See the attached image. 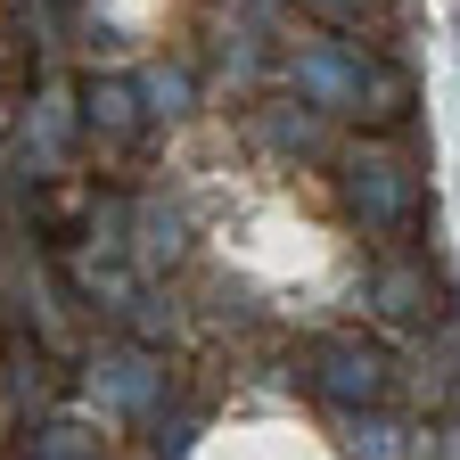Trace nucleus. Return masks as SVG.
<instances>
[{
	"label": "nucleus",
	"mask_w": 460,
	"mask_h": 460,
	"mask_svg": "<svg viewBox=\"0 0 460 460\" xmlns=\"http://www.w3.org/2000/svg\"><path fill=\"white\" fill-rule=\"evenodd\" d=\"M313 386L337 402V411H378V402L394 394V362L378 354L370 337L337 329V337H321V345H313Z\"/></svg>",
	"instance_id": "obj_1"
},
{
	"label": "nucleus",
	"mask_w": 460,
	"mask_h": 460,
	"mask_svg": "<svg viewBox=\"0 0 460 460\" xmlns=\"http://www.w3.org/2000/svg\"><path fill=\"white\" fill-rule=\"evenodd\" d=\"M345 198H354V214L370 222V230H394L411 222V206H420V190H411V172H402L394 156H354V172H345Z\"/></svg>",
	"instance_id": "obj_2"
},
{
	"label": "nucleus",
	"mask_w": 460,
	"mask_h": 460,
	"mask_svg": "<svg viewBox=\"0 0 460 460\" xmlns=\"http://www.w3.org/2000/svg\"><path fill=\"white\" fill-rule=\"evenodd\" d=\"M296 83L313 91V107H354L362 115V83H370V58L354 41H321L296 58Z\"/></svg>",
	"instance_id": "obj_3"
},
{
	"label": "nucleus",
	"mask_w": 460,
	"mask_h": 460,
	"mask_svg": "<svg viewBox=\"0 0 460 460\" xmlns=\"http://www.w3.org/2000/svg\"><path fill=\"white\" fill-rule=\"evenodd\" d=\"M91 386H99V394L115 402V411H148V402L164 394V370H156V362L140 354V345H124V354H107V362L91 370Z\"/></svg>",
	"instance_id": "obj_4"
},
{
	"label": "nucleus",
	"mask_w": 460,
	"mask_h": 460,
	"mask_svg": "<svg viewBox=\"0 0 460 460\" xmlns=\"http://www.w3.org/2000/svg\"><path fill=\"white\" fill-rule=\"evenodd\" d=\"M140 83H91L83 91V124L91 132H107V140H140Z\"/></svg>",
	"instance_id": "obj_5"
},
{
	"label": "nucleus",
	"mask_w": 460,
	"mask_h": 460,
	"mask_svg": "<svg viewBox=\"0 0 460 460\" xmlns=\"http://www.w3.org/2000/svg\"><path fill=\"white\" fill-rule=\"evenodd\" d=\"M190 255V222L172 214V206H148L140 214V239H132V263L140 271H164V263H181Z\"/></svg>",
	"instance_id": "obj_6"
},
{
	"label": "nucleus",
	"mask_w": 460,
	"mask_h": 460,
	"mask_svg": "<svg viewBox=\"0 0 460 460\" xmlns=\"http://www.w3.org/2000/svg\"><path fill=\"white\" fill-rule=\"evenodd\" d=\"M378 313H386V321H428V313H436L428 271H420V263H386V271H378Z\"/></svg>",
	"instance_id": "obj_7"
},
{
	"label": "nucleus",
	"mask_w": 460,
	"mask_h": 460,
	"mask_svg": "<svg viewBox=\"0 0 460 460\" xmlns=\"http://www.w3.org/2000/svg\"><path fill=\"white\" fill-rule=\"evenodd\" d=\"M140 107H148V115H181V107H190V75H181V66H148V75H140Z\"/></svg>",
	"instance_id": "obj_8"
},
{
	"label": "nucleus",
	"mask_w": 460,
	"mask_h": 460,
	"mask_svg": "<svg viewBox=\"0 0 460 460\" xmlns=\"http://www.w3.org/2000/svg\"><path fill=\"white\" fill-rule=\"evenodd\" d=\"M354 460H402V428L378 411H354Z\"/></svg>",
	"instance_id": "obj_9"
},
{
	"label": "nucleus",
	"mask_w": 460,
	"mask_h": 460,
	"mask_svg": "<svg viewBox=\"0 0 460 460\" xmlns=\"http://www.w3.org/2000/svg\"><path fill=\"white\" fill-rule=\"evenodd\" d=\"M33 148H41V164L66 156V99H41L33 107Z\"/></svg>",
	"instance_id": "obj_10"
},
{
	"label": "nucleus",
	"mask_w": 460,
	"mask_h": 460,
	"mask_svg": "<svg viewBox=\"0 0 460 460\" xmlns=\"http://www.w3.org/2000/svg\"><path fill=\"white\" fill-rule=\"evenodd\" d=\"M33 460H99V452H91V436H75V428H41V436H33Z\"/></svg>",
	"instance_id": "obj_11"
},
{
	"label": "nucleus",
	"mask_w": 460,
	"mask_h": 460,
	"mask_svg": "<svg viewBox=\"0 0 460 460\" xmlns=\"http://www.w3.org/2000/svg\"><path fill=\"white\" fill-rule=\"evenodd\" d=\"M271 140H279V148H321V124H313L305 107H296V115H271Z\"/></svg>",
	"instance_id": "obj_12"
},
{
	"label": "nucleus",
	"mask_w": 460,
	"mask_h": 460,
	"mask_svg": "<svg viewBox=\"0 0 460 460\" xmlns=\"http://www.w3.org/2000/svg\"><path fill=\"white\" fill-rule=\"evenodd\" d=\"M321 9H345V0H321Z\"/></svg>",
	"instance_id": "obj_13"
}]
</instances>
